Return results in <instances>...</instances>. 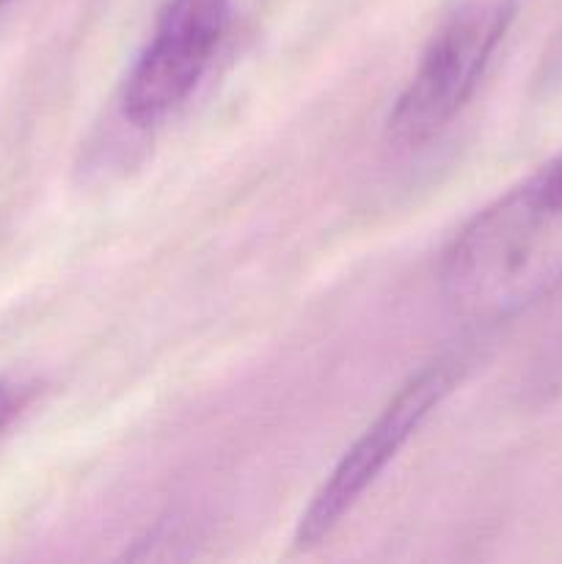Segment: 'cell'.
Segmentation results:
<instances>
[{"mask_svg": "<svg viewBox=\"0 0 562 564\" xmlns=\"http://www.w3.org/2000/svg\"><path fill=\"white\" fill-rule=\"evenodd\" d=\"M516 11L518 0H472L441 22L389 113V135L397 143L422 147L461 116Z\"/></svg>", "mask_w": 562, "mask_h": 564, "instance_id": "cell-2", "label": "cell"}, {"mask_svg": "<svg viewBox=\"0 0 562 564\" xmlns=\"http://www.w3.org/2000/svg\"><path fill=\"white\" fill-rule=\"evenodd\" d=\"M9 3H14V0H0V9H6Z\"/></svg>", "mask_w": 562, "mask_h": 564, "instance_id": "cell-6", "label": "cell"}, {"mask_svg": "<svg viewBox=\"0 0 562 564\" xmlns=\"http://www.w3.org/2000/svg\"><path fill=\"white\" fill-rule=\"evenodd\" d=\"M463 367H466L463 358L446 356L428 364L406 380V386L391 397L389 405L375 416V422L353 441L350 449L342 455L334 471L301 512L295 527L298 549H314L334 534L342 518L358 505L369 485L395 460L397 452L413 438L424 419L450 397V391L461 380Z\"/></svg>", "mask_w": 562, "mask_h": 564, "instance_id": "cell-3", "label": "cell"}, {"mask_svg": "<svg viewBox=\"0 0 562 564\" xmlns=\"http://www.w3.org/2000/svg\"><path fill=\"white\" fill-rule=\"evenodd\" d=\"M229 20L231 0H165L125 77L121 116L132 127H152L174 113L207 75Z\"/></svg>", "mask_w": 562, "mask_h": 564, "instance_id": "cell-4", "label": "cell"}, {"mask_svg": "<svg viewBox=\"0 0 562 564\" xmlns=\"http://www.w3.org/2000/svg\"><path fill=\"white\" fill-rule=\"evenodd\" d=\"M439 284L446 306L474 325L507 323L562 290V152L452 237Z\"/></svg>", "mask_w": 562, "mask_h": 564, "instance_id": "cell-1", "label": "cell"}, {"mask_svg": "<svg viewBox=\"0 0 562 564\" xmlns=\"http://www.w3.org/2000/svg\"><path fill=\"white\" fill-rule=\"evenodd\" d=\"M28 400H31V386L14 383V380H0V433L20 416Z\"/></svg>", "mask_w": 562, "mask_h": 564, "instance_id": "cell-5", "label": "cell"}]
</instances>
